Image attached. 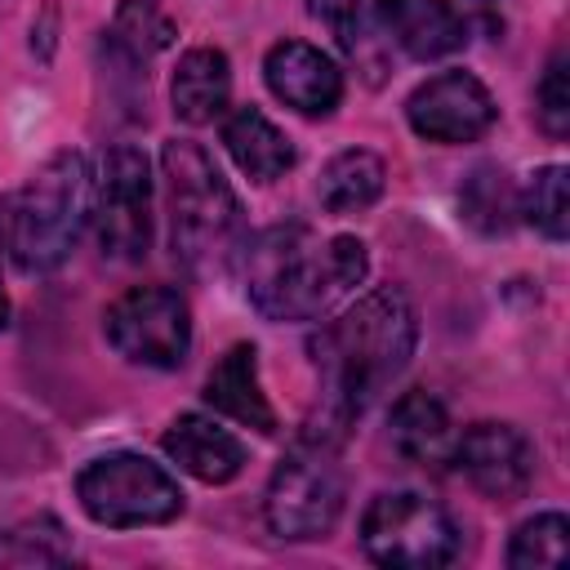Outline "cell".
Masks as SVG:
<instances>
[{"label":"cell","mask_w":570,"mask_h":570,"mask_svg":"<svg viewBox=\"0 0 570 570\" xmlns=\"http://www.w3.org/2000/svg\"><path fill=\"white\" fill-rule=\"evenodd\" d=\"M419 343V312L401 285H379L356 298L338 321L321 325L312 338V361L325 383V428H312L330 441L410 365Z\"/></svg>","instance_id":"obj_1"},{"label":"cell","mask_w":570,"mask_h":570,"mask_svg":"<svg viewBox=\"0 0 570 570\" xmlns=\"http://www.w3.org/2000/svg\"><path fill=\"white\" fill-rule=\"evenodd\" d=\"M94 236L107 258L138 263L151 249V169L147 156L129 142L107 147L94 183Z\"/></svg>","instance_id":"obj_8"},{"label":"cell","mask_w":570,"mask_h":570,"mask_svg":"<svg viewBox=\"0 0 570 570\" xmlns=\"http://www.w3.org/2000/svg\"><path fill=\"white\" fill-rule=\"evenodd\" d=\"M307 13L316 22H325L343 40V49H356V40H361V0H307Z\"/></svg>","instance_id":"obj_25"},{"label":"cell","mask_w":570,"mask_h":570,"mask_svg":"<svg viewBox=\"0 0 570 570\" xmlns=\"http://www.w3.org/2000/svg\"><path fill=\"white\" fill-rule=\"evenodd\" d=\"M107 343L147 370H178L191 352V307L169 285H138L102 316Z\"/></svg>","instance_id":"obj_9"},{"label":"cell","mask_w":570,"mask_h":570,"mask_svg":"<svg viewBox=\"0 0 570 570\" xmlns=\"http://www.w3.org/2000/svg\"><path fill=\"white\" fill-rule=\"evenodd\" d=\"M76 499L89 512V521L111 530L165 525L183 512L178 481L147 454H129V450L85 463L76 476Z\"/></svg>","instance_id":"obj_7"},{"label":"cell","mask_w":570,"mask_h":570,"mask_svg":"<svg viewBox=\"0 0 570 570\" xmlns=\"http://www.w3.org/2000/svg\"><path fill=\"white\" fill-rule=\"evenodd\" d=\"M383 183H387L383 160L365 147H347V151L330 156V165L321 169L316 196L330 214H356V209H370L383 196Z\"/></svg>","instance_id":"obj_19"},{"label":"cell","mask_w":570,"mask_h":570,"mask_svg":"<svg viewBox=\"0 0 570 570\" xmlns=\"http://www.w3.org/2000/svg\"><path fill=\"white\" fill-rule=\"evenodd\" d=\"M517 209H521L525 223H530L534 232H543L548 240H566V232H570L566 165H543V169H534V178H530L525 191L517 196Z\"/></svg>","instance_id":"obj_23"},{"label":"cell","mask_w":570,"mask_h":570,"mask_svg":"<svg viewBox=\"0 0 570 570\" xmlns=\"http://www.w3.org/2000/svg\"><path fill=\"white\" fill-rule=\"evenodd\" d=\"M379 22L392 45L414 62L445 58L468 40V22L454 13L450 0H379Z\"/></svg>","instance_id":"obj_13"},{"label":"cell","mask_w":570,"mask_h":570,"mask_svg":"<svg viewBox=\"0 0 570 570\" xmlns=\"http://www.w3.org/2000/svg\"><path fill=\"white\" fill-rule=\"evenodd\" d=\"M347 485L338 468V441L307 432L272 472L263 494L267 530L281 539H325L343 512Z\"/></svg>","instance_id":"obj_5"},{"label":"cell","mask_w":570,"mask_h":570,"mask_svg":"<svg viewBox=\"0 0 570 570\" xmlns=\"http://www.w3.org/2000/svg\"><path fill=\"white\" fill-rule=\"evenodd\" d=\"M570 561V521L561 512H539L517 525L508 543L512 570H561Z\"/></svg>","instance_id":"obj_20"},{"label":"cell","mask_w":570,"mask_h":570,"mask_svg":"<svg viewBox=\"0 0 570 570\" xmlns=\"http://www.w3.org/2000/svg\"><path fill=\"white\" fill-rule=\"evenodd\" d=\"M227 94H232V67H227L223 49L196 45L178 58L169 98H174V116L183 125H209L214 116H223Z\"/></svg>","instance_id":"obj_17"},{"label":"cell","mask_w":570,"mask_h":570,"mask_svg":"<svg viewBox=\"0 0 570 570\" xmlns=\"http://www.w3.org/2000/svg\"><path fill=\"white\" fill-rule=\"evenodd\" d=\"M263 76H267V89L303 116H330L343 98V71L334 67L330 53H321L307 40L272 45L267 62H263Z\"/></svg>","instance_id":"obj_12"},{"label":"cell","mask_w":570,"mask_h":570,"mask_svg":"<svg viewBox=\"0 0 570 570\" xmlns=\"http://www.w3.org/2000/svg\"><path fill=\"white\" fill-rule=\"evenodd\" d=\"M111 40L116 49L129 58V62H151L169 40H174V22L165 18V9L156 0H125L116 9V22H111Z\"/></svg>","instance_id":"obj_21"},{"label":"cell","mask_w":570,"mask_h":570,"mask_svg":"<svg viewBox=\"0 0 570 570\" xmlns=\"http://www.w3.org/2000/svg\"><path fill=\"white\" fill-rule=\"evenodd\" d=\"M387 436H392V445H396L401 459L423 463V468H441V463L454 459V436H459V432H454L445 405H441L432 392L414 387V392H405V396L392 405V414H387Z\"/></svg>","instance_id":"obj_16"},{"label":"cell","mask_w":570,"mask_h":570,"mask_svg":"<svg viewBox=\"0 0 570 570\" xmlns=\"http://www.w3.org/2000/svg\"><path fill=\"white\" fill-rule=\"evenodd\" d=\"M361 548L370 561L392 570H436L459 557L463 530L436 499L414 490H392L370 499L361 517Z\"/></svg>","instance_id":"obj_6"},{"label":"cell","mask_w":570,"mask_h":570,"mask_svg":"<svg viewBox=\"0 0 570 570\" xmlns=\"http://www.w3.org/2000/svg\"><path fill=\"white\" fill-rule=\"evenodd\" d=\"M459 205H463V218H468L472 227L490 232V236H494V232H508V227H512V214H521L508 174L494 169V165L472 169V178H468L463 191H459Z\"/></svg>","instance_id":"obj_22"},{"label":"cell","mask_w":570,"mask_h":570,"mask_svg":"<svg viewBox=\"0 0 570 570\" xmlns=\"http://www.w3.org/2000/svg\"><path fill=\"white\" fill-rule=\"evenodd\" d=\"M223 142H227L236 169L249 174L254 183H272L285 169H294V142L258 107H236L223 120Z\"/></svg>","instance_id":"obj_18"},{"label":"cell","mask_w":570,"mask_h":570,"mask_svg":"<svg viewBox=\"0 0 570 570\" xmlns=\"http://www.w3.org/2000/svg\"><path fill=\"white\" fill-rule=\"evenodd\" d=\"M459 472L494 503H512L530 490L534 481V445L521 428L512 423H472L454 436V459Z\"/></svg>","instance_id":"obj_11"},{"label":"cell","mask_w":570,"mask_h":570,"mask_svg":"<svg viewBox=\"0 0 570 570\" xmlns=\"http://www.w3.org/2000/svg\"><path fill=\"white\" fill-rule=\"evenodd\" d=\"M405 116H410V129L428 142H472L481 138L499 107L490 98V89L472 76V71H441L432 80H423L410 102H405Z\"/></svg>","instance_id":"obj_10"},{"label":"cell","mask_w":570,"mask_h":570,"mask_svg":"<svg viewBox=\"0 0 570 570\" xmlns=\"http://www.w3.org/2000/svg\"><path fill=\"white\" fill-rule=\"evenodd\" d=\"M94 205V174L80 151H53L4 205L0 245L18 272L40 276L71 258Z\"/></svg>","instance_id":"obj_3"},{"label":"cell","mask_w":570,"mask_h":570,"mask_svg":"<svg viewBox=\"0 0 570 570\" xmlns=\"http://www.w3.org/2000/svg\"><path fill=\"white\" fill-rule=\"evenodd\" d=\"M9 325V298H4V285H0V330Z\"/></svg>","instance_id":"obj_26"},{"label":"cell","mask_w":570,"mask_h":570,"mask_svg":"<svg viewBox=\"0 0 570 570\" xmlns=\"http://www.w3.org/2000/svg\"><path fill=\"white\" fill-rule=\"evenodd\" d=\"M534 111H539V125L552 134V138H566L570 134V67H566V49L552 53L539 89H534Z\"/></svg>","instance_id":"obj_24"},{"label":"cell","mask_w":570,"mask_h":570,"mask_svg":"<svg viewBox=\"0 0 570 570\" xmlns=\"http://www.w3.org/2000/svg\"><path fill=\"white\" fill-rule=\"evenodd\" d=\"M165 454L196 481L205 485H227L232 476H240L245 468V445L240 436H232L227 428H218L214 419L205 414H178L165 436H160Z\"/></svg>","instance_id":"obj_14"},{"label":"cell","mask_w":570,"mask_h":570,"mask_svg":"<svg viewBox=\"0 0 570 570\" xmlns=\"http://www.w3.org/2000/svg\"><path fill=\"white\" fill-rule=\"evenodd\" d=\"M370 272L365 240H321L303 223L263 227L240 254V281L249 303L267 321H316L338 294L356 289Z\"/></svg>","instance_id":"obj_2"},{"label":"cell","mask_w":570,"mask_h":570,"mask_svg":"<svg viewBox=\"0 0 570 570\" xmlns=\"http://www.w3.org/2000/svg\"><path fill=\"white\" fill-rule=\"evenodd\" d=\"M205 401H209L218 414H227V419H236V423H245V428H254V432H263V436L276 432V410H272L267 396H263V383H258V352H254L249 343H236V347H227V352L218 356V365H214L209 379H205Z\"/></svg>","instance_id":"obj_15"},{"label":"cell","mask_w":570,"mask_h":570,"mask_svg":"<svg viewBox=\"0 0 570 570\" xmlns=\"http://www.w3.org/2000/svg\"><path fill=\"white\" fill-rule=\"evenodd\" d=\"M165 200H169V245L187 267L218 263L240 236V200L209 160L200 142L169 138L160 147Z\"/></svg>","instance_id":"obj_4"}]
</instances>
